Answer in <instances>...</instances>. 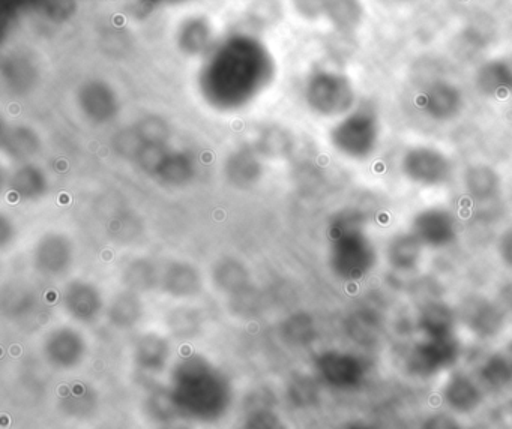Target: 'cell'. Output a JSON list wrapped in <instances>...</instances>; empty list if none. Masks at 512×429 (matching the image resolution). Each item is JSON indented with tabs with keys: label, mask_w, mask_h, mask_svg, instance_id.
Wrapping results in <instances>:
<instances>
[{
	"label": "cell",
	"mask_w": 512,
	"mask_h": 429,
	"mask_svg": "<svg viewBox=\"0 0 512 429\" xmlns=\"http://www.w3.org/2000/svg\"><path fill=\"white\" fill-rule=\"evenodd\" d=\"M169 390L181 414L203 422L220 419L232 401V389L224 374L197 356L176 366Z\"/></svg>",
	"instance_id": "cell-1"
},
{
	"label": "cell",
	"mask_w": 512,
	"mask_h": 429,
	"mask_svg": "<svg viewBox=\"0 0 512 429\" xmlns=\"http://www.w3.org/2000/svg\"><path fill=\"white\" fill-rule=\"evenodd\" d=\"M376 263V251L359 228L344 230L332 249V266L341 278L356 281L364 278Z\"/></svg>",
	"instance_id": "cell-2"
},
{
	"label": "cell",
	"mask_w": 512,
	"mask_h": 429,
	"mask_svg": "<svg viewBox=\"0 0 512 429\" xmlns=\"http://www.w3.org/2000/svg\"><path fill=\"white\" fill-rule=\"evenodd\" d=\"M380 126L376 113L358 110L337 126L334 141L338 149L352 158L371 155L379 143Z\"/></svg>",
	"instance_id": "cell-3"
},
{
	"label": "cell",
	"mask_w": 512,
	"mask_h": 429,
	"mask_svg": "<svg viewBox=\"0 0 512 429\" xmlns=\"http://www.w3.org/2000/svg\"><path fill=\"white\" fill-rule=\"evenodd\" d=\"M460 356V345L454 336L424 338L407 354L406 366L416 377H434L454 365Z\"/></svg>",
	"instance_id": "cell-4"
},
{
	"label": "cell",
	"mask_w": 512,
	"mask_h": 429,
	"mask_svg": "<svg viewBox=\"0 0 512 429\" xmlns=\"http://www.w3.org/2000/svg\"><path fill=\"white\" fill-rule=\"evenodd\" d=\"M401 170L407 179L422 186H437L451 177L448 156L433 147L418 146L407 150L401 159Z\"/></svg>",
	"instance_id": "cell-5"
},
{
	"label": "cell",
	"mask_w": 512,
	"mask_h": 429,
	"mask_svg": "<svg viewBox=\"0 0 512 429\" xmlns=\"http://www.w3.org/2000/svg\"><path fill=\"white\" fill-rule=\"evenodd\" d=\"M316 369L322 380L335 389H353L365 378V365L355 354L326 351L316 359Z\"/></svg>",
	"instance_id": "cell-6"
},
{
	"label": "cell",
	"mask_w": 512,
	"mask_h": 429,
	"mask_svg": "<svg viewBox=\"0 0 512 429\" xmlns=\"http://www.w3.org/2000/svg\"><path fill=\"white\" fill-rule=\"evenodd\" d=\"M410 233L424 246L442 248L455 239V221L448 210L430 207L422 210L413 219Z\"/></svg>",
	"instance_id": "cell-7"
},
{
	"label": "cell",
	"mask_w": 512,
	"mask_h": 429,
	"mask_svg": "<svg viewBox=\"0 0 512 429\" xmlns=\"http://www.w3.org/2000/svg\"><path fill=\"white\" fill-rule=\"evenodd\" d=\"M466 326L479 338H493L502 330L505 317L499 306L482 297L467 300L461 308Z\"/></svg>",
	"instance_id": "cell-8"
},
{
	"label": "cell",
	"mask_w": 512,
	"mask_h": 429,
	"mask_svg": "<svg viewBox=\"0 0 512 429\" xmlns=\"http://www.w3.org/2000/svg\"><path fill=\"white\" fill-rule=\"evenodd\" d=\"M422 110L434 120H449L457 116L463 108L464 99L460 90L451 83L433 84L421 95Z\"/></svg>",
	"instance_id": "cell-9"
},
{
	"label": "cell",
	"mask_w": 512,
	"mask_h": 429,
	"mask_svg": "<svg viewBox=\"0 0 512 429\" xmlns=\"http://www.w3.org/2000/svg\"><path fill=\"white\" fill-rule=\"evenodd\" d=\"M317 107L326 113H341L352 105L355 99L352 86L341 75L326 74L317 78L314 86Z\"/></svg>",
	"instance_id": "cell-10"
},
{
	"label": "cell",
	"mask_w": 512,
	"mask_h": 429,
	"mask_svg": "<svg viewBox=\"0 0 512 429\" xmlns=\"http://www.w3.org/2000/svg\"><path fill=\"white\" fill-rule=\"evenodd\" d=\"M443 399L457 413H472L482 402V390L463 372H454L443 387Z\"/></svg>",
	"instance_id": "cell-11"
},
{
	"label": "cell",
	"mask_w": 512,
	"mask_h": 429,
	"mask_svg": "<svg viewBox=\"0 0 512 429\" xmlns=\"http://www.w3.org/2000/svg\"><path fill=\"white\" fill-rule=\"evenodd\" d=\"M46 357L56 368L70 369L79 365L85 354V345L79 335L70 330L56 333L46 344Z\"/></svg>",
	"instance_id": "cell-12"
},
{
	"label": "cell",
	"mask_w": 512,
	"mask_h": 429,
	"mask_svg": "<svg viewBox=\"0 0 512 429\" xmlns=\"http://www.w3.org/2000/svg\"><path fill=\"white\" fill-rule=\"evenodd\" d=\"M418 326L424 338H449L454 336L455 314L446 303L434 300L425 303L419 312Z\"/></svg>",
	"instance_id": "cell-13"
},
{
	"label": "cell",
	"mask_w": 512,
	"mask_h": 429,
	"mask_svg": "<svg viewBox=\"0 0 512 429\" xmlns=\"http://www.w3.org/2000/svg\"><path fill=\"white\" fill-rule=\"evenodd\" d=\"M476 86L485 95L500 98L512 93V57L485 63L476 74Z\"/></svg>",
	"instance_id": "cell-14"
},
{
	"label": "cell",
	"mask_w": 512,
	"mask_h": 429,
	"mask_svg": "<svg viewBox=\"0 0 512 429\" xmlns=\"http://www.w3.org/2000/svg\"><path fill=\"white\" fill-rule=\"evenodd\" d=\"M422 246L424 245L412 233L398 234L389 242L386 249L389 264L403 272L415 269L421 260Z\"/></svg>",
	"instance_id": "cell-15"
},
{
	"label": "cell",
	"mask_w": 512,
	"mask_h": 429,
	"mask_svg": "<svg viewBox=\"0 0 512 429\" xmlns=\"http://www.w3.org/2000/svg\"><path fill=\"white\" fill-rule=\"evenodd\" d=\"M470 197L478 201H487L499 194V174L487 165H473L464 177Z\"/></svg>",
	"instance_id": "cell-16"
},
{
	"label": "cell",
	"mask_w": 512,
	"mask_h": 429,
	"mask_svg": "<svg viewBox=\"0 0 512 429\" xmlns=\"http://www.w3.org/2000/svg\"><path fill=\"white\" fill-rule=\"evenodd\" d=\"M482 381L490 389L502 390L512 384V350L499 351L485 360L479 371Z\"/></svg>",
	"instance_id": "cell-17"
},
{
	"label": "cell",
	"mask_w": 512,
	"mask_h": 429,
	"mask_svg": "<svg viewBox=\"0 0 512 429\" xmlns=\"http://www.w3.org/2000/svg\"><path fill=\"white\" fill-rule=\"evenodd\" d=\"M169 356V345L158 336H146L136 348L137 365L145 371H161Z\"/></svg>",
	"instance_id": "cell-18"
},
{
	"label": "cell",
	"mask_w": 512,
	"mask_h": 429,
	"mask_svg": "<svg viewBox=\"0 0 512 429\" xmlns=\"http://www.w3.org/2000/svg\"><path fill=\"white\" fill-rule=\"evenodd\" d=\"M67 303L71 312H74L76 317L83 318V320H88L92 315H95V311H98V306H100V300L86 285L71 288Z\"/></svg>",
	"instance_id": "cell-19"
},
{
	"label": "cell",
	"mask_w": 512,
	"mask_h": 429,
	"mask_svg": "<svg viewBox=\"0 0 512 429\" xmlns=\"http://www.w3.org/2000/svg\"><path fill=\"white\" fill-rule=\"evenodd\" d=\"M349 330L355 341L367 345L376 341L377 335H379V323L373 315L362 312V314L353 315Z\"/></svg>",
	"instance_id": "cell-20"
},
{
	"label": "cell",
	"mask_w": 512,
	"mask_h": 429,
	"mask_svg": "<svg viewBox=\"0 0 512 429\" xmlns=\"http://www.w3.org/2000/svg\"><path fill=\"white\" fill-rule=\"evenodd\" d=\"M289 396L298 407H308V405L316 401L319 393H317L316 383H314L313 380L301 377L296 378V380L290 384Z\"/></svg>",
	"instance_id": "cell-21"
},
{
	"label": "cell",
	"mask_w": 512,
	"mask_h": 429,
	"mask_svg": "<svg viewBox=\"0 0 512 429\" xmlns=\"http://www.w3.org/2000/svg\"><path fill=\"white\" fill-rule=\"evenodd\" d=\"M242 429H289L284 420L271 410H257L245 420Z\"/></svg>",
	"instance_id": "cell-22"
},
{
	"label": "cell",
	"mask_w": 512,
	"mask_h": 429,
	"mask_svg": "<svg viewBox=\"0 0 512 429\" xmlns=\"http://www.w3.org/2000/svg\"><path fill=\"white\" fill-rule=\"evenodd\" d=\"M499 254L503 263L512 269V228L506 230L499 239Z\"/></svg>",
	"instance_id": "cell-23"
},
{
	"label": "cell",
	"mask_w": 512,
	"mask_h": 429,
	"mask_svg": "<svg viewBox=\"0 0 512 429\" xmlns=\"http://www.w3.org/2000/svg\"><path fill=\"white\" fill-rule=\"evenodd\" d=\"M424 429H461L460 426L457 425L454 419L451 417L443 416V414H439V416H433L431 419H428L425 422Z\"/></svg>",
	"instance_id": "cell-24"
},
{
	"label": "cell",
	"mask_w": 512,
	"mask_h": 429,
	"mask_svg": "<svg viewBox=\"0 0 512 429\" xmlns=\"http://www.w3.org/2000/svg\"><path fill=\"white\" fill-rule=\"evenodd\" d=\"M341 429H376L373 425L367 422H350L344 425Z\"/></svg>",
	"instance_id": "cell-25"
},
{
	"label": "cell",
	"mask_w": 512,
	"mask_h": 429,
	"mask_svg": "<svg viewBox=\"0 0 512 429\" xmlns=\"http://www.w3.org/2000/svg\"><path fill=\"white\" fill-rule=\"evenodd\" d=\"M163 429H190L188 426L185 425H178V423H169V425L166 426V428Z\"/></svg>",
	"instance_id": "cell-26"
}]
</instances>
